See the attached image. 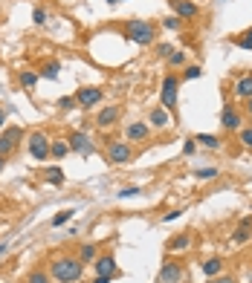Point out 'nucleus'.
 <instances>
[{"label":"nucleus","instance_id":"f257e3e1","mask_svg":"<svg viewBox=\"0 0 252 283\" xmlns=\"http://www.w3.org/2000/svg\"><path fill=\"white\" fill-rule=\"evenodd\" d=\"M49 274H53V280H58V283H79L81 274H84V263L72 254H58V257H53V263H49Z\"/></svg>","mask_w":252,"mask_h":283},{"label":"nucleus","instance_id":"f03ea898","mask_svg":"<svg viewBox=\"0 0 252 283\" xmlns=\"http://www.w3.org/2000/svg\"><path fill=\"white\" fill-rule=\"evenodd\" d=\"M125 38L136 46H148V44H154V38H157V26H154L151 20H136L134 18L125 23Z\"/></svg>","mask_w":252,"mask_h":283},{"label":"nucleus","instance_id":"7ed1b4c3","mask_svg":"<svg viewBox=\"0 0 252 283\" xmlns=\"http://www.w3.org/2000/svg\"><path fill=\"white\" fill-rule=\"evenodd\" d=\"M27 151L32 159L38 162H46L49 159V139H46V133L44 130H32L27 136Z\"/></svg>","mask_w":252,"mask_h":283},{"label":"nucleus","instance_id":"20e7f679","mask_svg":"<svg viewBox=\"0 0 252 283\" xmlns=\"http://www.w3.org/2000/svg\"><path fill=\"white\" fill-rule=\"evenodd\" d=\"M186 280H189L186 266L180 260H174V257H165V263L160 269V283H186Z\"/></svg>","mask_w":252,"mask_h":283},{"label":"nucleus","instance_id":"39448f33","mask_svg":"<svg viewBox=\"0 0 252 283\" xmlns=\"http://www.w3.org/2000/svg\"><path fill=\"white\" fill-rule=\"evenodd\" d=\"M177 90H180V78H177L174 72H168V75L162 78V90H160V101L165 110H174V107H177Z\"/></svg>","mask_w":252,"mask_h":283},{"label":"nucleus","instance_id":"423d86ee","mask_svg":"<svg viewBox=\"0 0 252 283\" xmlns=\"http://www.w3.org/2000/svg\"><path fill=\"white\" fill-rule=\"evenodd\" d=\"M108 159L113 165H128V162L134 159V145L131 142H108Z\"/></svg>","mask_w":252,"mask_h":283},{"label":"nucleus","instance_id":"0eeeda50","mask_svg":"<svg viewBox=\"0 0 252 283\" xmlns=\"http://www.w3.org/2000/svg\"><path fill=\"white\" fill-rule=\"evenodd\" d=\"M67 142H70V151L79 153V156H90V153L96 151L90 133H84V130H72L70 136H67Z\"/></svg>","mask_w":252,"mask_h":283},{"label":"nucleus","instance_id":"6e6552de","mask_svg":"<svg viewBox=\"0 0 252 283\" xmlns=\"http://www.w3.org/2000/svg\"><path fill=\"white\" fill-rule=\"evenodd\" d=\"M20 139H27V136H23V130H20L18 124L3 127V130H0V153H3V156H9V153L20 145Z\"/></svg>","mask_w":252,"mask_h":283},{"label":"nucleus","instance_id":"1a4fd4ad","mask_svg":"<svg viewBox=\"0 0 252 283\" xmlns=\"http://www.w3.org/2000/svg\"><path fill=\"white\" fill-rule=\"evenodd\" d=\"M105 98V93H102V87H81L79 93H75V101H79V107H96Z\"/></svg>","mask_w":252,"mask_h":283},{"label":"nucleus","instance_id":"9d476101","mask_svg":"<svg viewBox=\"0 0 252 283\" xmlns=\"http://www.w3.org/2000/svg\"><path fill=\"white\" fill-rule=\"evenodd\" d=\"M171 9H174V15H177L180 20H194L200 15L194 0H171Z\"/></svg>","mask_w":252,"mask_h":283},{"label":"nucleus","instance_id":"9b49d317","mask_svg":"<svg viewBox=\"0 0 252 283\" xmlns=\"http://www.w3.org/2000/svg\"><path fill=\"white\" fill-rule=\"evenodd\" d=\"M249 240H252V214H246V217H241L238 229L232 231V243L235 246H243V243H249Z\"/></svg>","mask_w":252,"mask_h":283},{"label":"nucleus","instance_id":"f8f14e48","mask_svg":"<svg viewBox=\"0 0 252 283\" xmlns=\"http://www.w3.org/2000/svg\"><path fill=\"white\" fill-rule=\"evenodd\" d=\"M191 243H194V237H191L189 231H180V234L168 237V243H165V251H168V254H174V251H189Z\"/></svg>","mask_w":252,"mask_h":283},{"label":"nucleus","instance_id":"ddd939ff","mask_svg":"<svg viewBox=\"0 0 252 283\" xmlns=\"http://www.w3.org/2000/svg\"><path fill=\"white\" fill-rule=\"evenodd\" d=\"M220 124H223L226 130H241V110L232 104H226L220 110Z\"/></svg>","mask_w":252,"mask_h":283},{"label":"nucleus","instance_id":"4468645a","mask_svg":"<svg viewBox=\"0 0 252 283\" xmlns=\"http://www.w3.org/2000/svg\"><path fill=\"white\" fill-rule=\"evenodd\" d=\"M93 269H96V274H113V277L119 274L116 257H113V254H99L96 260H93Z\"/></svg>","mask_w":252,"mask_h":283},{"label":"nucleus","instance_id":"2eb2a0df","mask_svg":"<svg viewBox=\"0 0 252 283\" xmlns=\"http://www.w3.org/2000/svg\"><path fill=\"white\" fill-rule=\"evenodd\" d=\"M116 122H119V107H105V110L96 116V127H102V130L113 127Z\"/></svg>","mask_w":252,"mask_h":283},{"label":"nucleus","instance_id":"dca6fc26","mask_svg":"<svg viewBox=\"0 0 252 283\" xmlns=\"http://www.w3.org/2000/svg\"><path fill=\"white\" fill-rule=\"evenodd\" d=\"M235 98H241V101H249V98H252V72H249V75H238Z\"/></svg>","mask_w":252,"mask_h":283},{"label":"nucleus","instance_id":"f3484780","mask_svg":"<svg viewBox=\"0 0 252 283\" xmlns=\"http://www.w3.org/2000/svg\"><path fill=\"white\" fill-rule=\"evenodd\" d=\"M148 119H151V127H157V130H165V127L171 124V116H168V110H165V107H154Z\"/></svg>","mask_w":252,"mask_h":283},{"label":"nucleus","instance_id":"a211bd4d","mask_svg":"<svg viewBox=\"0 0 252 283\" xmlns=\"http://www.w3.org/2000/svg\"><path fill=\"white\" fill-rule=\"evenodd\" d=\"M128 142H145L148 139V133H151V127L145 122H134V124H128Z\"/></svg>","mask_w":252,"mask_h":283},{"label":"nucleus","instance_id":"6ab92c4d","mask_svg":"<svg viewBox=\"0 0 252 283\" xmlns=\"http://www.w3.org/2000/svg\"><path fill=\"white\" fill-rule=\"evenodd\" d=\"M200 269H203L206 277H217V274L223 272V257H206V260L200 263Z\"/></svg>","mask_w":252,"mask_h":283},{"label":"nucleus","instance_id":"aec40b11","mask_svg":"<svg viewBox=\"0 0 252 283\" xmlns=\"http://www.w3.org/2000/svg\"><path fill=\"white\" fill-rule=\"evenodd\" d=\"M194 142H197L200 148H206V151H220V139H217L215 133H197Z\"/></svg>","mask_w":252,"mask_h":283},{"label":"nucleus","instance_id":"412c9836","mask_svg":"<svg viewBox=\"0 0 252 283\" xmlns=\"http://www.w3.org/2000/svg\"><path fill=\"white\" fill-rule=\"evenodd\" d=\"M81 260V263H93L96 257H99V246L96 243H84V246H79V254H75Z\"/></svg>","mask_w":252,"mask_h":283},{"label":"nucleus","instance_id":"4be33fe9","mask_svg":"<svg viewBox=\"0 0 252 283\" xmlns=\"http://www.w3.org/2000/svg\"><path fill=\"white\" fill-rule=\"evenodd\" d=\"M67 153H70V142H67V139L49 142V156H53V159H64Z\"/></svg>","mask_w":252,"mask_h":283},{"label":"nucleus","instance_id":"5701e85b","mask_svg":"<svg viewBox=\"0 0 252 283\" xmlns=\"http://www.w3.org/2000/svg\"><path fill=\"white\" fill-rule=\"evenodd\" d=\"M44 182H49V185H61V182H64V171L58 168V165L46 168L44 171Z\"/></svg>","mask_w":252,"mask_h":283},{"label":"nucleus","instance_id":"b1692460","mask_svg":"<svg viewBox=\"0 0 252 283\" xmlns=\"http://www.w3.org/2000/svg\"><path fill=\"white\" fill-rule=\"evenodd\" d=\"M38 78H41V72H32V70H23V72H20V87H23V90H35Z\"/></svg>","mask_w":252,"mask_h":283},{"label":"nucleus","instance_id":"393cba45","mask_svg":"<svg viewBox=\"0 0 252 283\" xmlns=\"http://www.w3.org/2000/svg\"><path fill=\"white\" fill-rule=\"evenodd\" d=\"M27 283H53V274L49 272H41V269H35V272L27 274Z\"/></svg>","mask_w":252,"mask_h":283},{"label":"nucleus","instance_id":"a878e982","mask_svg":"<svg viewBox=\"0 0 252 283\" xmlns=\"http://www.w3.org/2000/svg\"><path fill=\"white\" fill-rule=\"evenodd\" d=\"M58 72H61V64H58V61H49V64L44 67V70H41V78L55 81V78H58Z\"/></svg>","mask_w":252,"mask_h":283},{"label":"nucleus","instance_id":"bb28decb","mask_svg":"<svg viewBox=\"0 0 252 283\" xmlns=\"http://www.w3.org/2000/svg\"><path fill=\"white\" fill-rule=\"evenodd\" d=\"M235 46H238V49H252V26L246 29L243 35L235 38Z\"/></svg>","mask_w":252,"mask_h":283},{"label":"nucleus","instance_id":"cd10ccee","mask_svg":"<svg viewBox=\"0 0 252 283\" xmlns=\"http://www.w3.org/2000/svg\"><path fill=\"white\" fill-rule=\"evenodd\" d=\"M72 217H75V211H72V208H67V211H58L53 217V229H58V225H64V222H70Z\"/></svg>","mask_w":252,"mask_h":283},{"label":"nucleus","instance_id":"c85d7f7f","mask_svg":"<svg viewBox=\"0 0 252 283\" xmlns=\"http://www.w3.org/2000/svg\"><path fill=\"white\" fill-rule=\"evenodd\" d=\"M168 67L177 70V67H186V49H174V55L168 58Z\"/></svg>","mask_w":252,"mask_h":283},{"label":"nucleus","instance_id":"c756f323","mask_svg":"<svg viewBox=\"0 0 252 283\" xmlns=\"http://www.w3.org/2000/svg\"><path fill=\"white\" fill-rule=\"evenodd\" d=\"M203 75V70H200L197 64H189L186 70H183V81H194V78H200Z\"/></svg>","mask_w":252,"mask_h":283},{"label":"nucleus","instance_id":"7c9ffc66","mask_svg":"<svg viewBox=\"0 0 252 283\" xmlns=\"http://www.w3.org/2000/svg\"><path fill=\"white\" fill-rule=\"evenodd\" d=\"M139 194H142V188H139V185H125L116 196H119V200H131V196H139Z\"/></svg>","mask_w":252,"mask_h":283},{"label":"nucleus","instance_id":"2f4dec72","mask_svg":"<svg viewBox=\"0 0 252 283\" xmlns=\"http://www.w3.org/2000/svg\"><path fill=\"white\" fill-rule=\"evenodd\" d=\"M180 26H183V20L177 18V15H168V18H162V29H171V32H177Z\"/></svg>","mask_w":252,"mask_h":283},{"label":"nucleus","instance_id":"473e14b6","mask_svg":"<svg viewBox=\"0 0 252 283\" xmlns=\"http://www.w3.org/2000/svg\"><path fill=\"white\" fill-rule=\"evenodd\" d=\"M32 20H35V26H46V23H49V15H46V9L38 6V9L32 12Z\"/></svg>","mask_w":252,"mask_h":283},{"label":"nucleus","instance_id":"72a5a7b5","mask_svg":"<svg viewBox=\"0 0 252 283\" xmlns=\"http://www.w3.org/2000/svg\"><path fill=\"white\" fill-rule=\"evenodd\" d=\"M194 177H197V179H215L217 168H194Z\"/></svg>","mask_w":252,"mask_h":283},{"label":"nucleus","instance_id":"f704fd0d","mask_svg":"<svg viewBox=\"0 0 252 283\" xmlns=\"http://www.w3.org/2000/svg\"><path fill=\"white\" fill-rule=\"evenodd\" d=\"M58 107L61 110H72V107H79V101H75V96H64V98H58Z\"/></svg>","mask_w":252,"mask_h":283},{"label":"nucleus","instance_id":"c9c22d12","mask_svg":"<svg viewBox=\"0 0 252 283\" xmlns=\"http://www.w3.org/2000/svg\"><path fill=\"white\" fill-rule=\"evenodd\" d=\"M238 139H241V145H243V148H249V151H252V127L241 130V133H238Z\"/></svg>","mask_w":252,"mask_h":283},{"label":"nucleus","instance_id":"e433bc0d","mask_svg":"<svg viewBox=\"0 0 252 283\" xmlns=\"http://www.w3.org/2000/svg\"><path fill=\"white\" fill-rule=\"evenodd\" d=\"M157 55L168 61V58H171V55H174V46H171V44H160V46H157Z\"/></svg>","mask_w":252,"mask_h":283},{"label":"nucleus","instance_id":"4c0bfd02","mask_svg":"<svg viewBox=\"0 0 252 283\" xmlns=\"http://www.w3.org/2000/svg\"><path fill=\"white\" fill-rule=\"evenodd\" d=\"M177 217H183V208H174V211H168V214H162V222H174Z\"/></svg>","mask_w":252,"mask_h":283},{"label":"nucleus","instance_id":"58836bf2","mask_svg":"<svg viewBox=\"0 0 252 283\" xmlns=\"http://www.w3.org/2000/svg\"><path fill=\"white\" fill-rule=\"evenodd\" d=\"M206 283H238L232 277V274H217V277H212V280H206Z\"/></svg>","mask_w":252,"mask_h":283},{"label":"nucleus","instance_id":"ea45409f","mask_svg":"<svg viewBox=\"0 0 252 283\" xmlns=\"http://www.w3.org/2000/svg\"><path fill=\"white\" fill-rule=\"evenodd\" d=\"M194 151H197V142H194V139H189L186 145H183V153H186V156H191Z\"/></svg>","mask_w":252,"mask_h":283},{"label":"nucleus","instance_id":"a19ab883","mask_svg":"<svg viewBox=\"0 0 252 283\" xmlns=\"http://www.w3.org/2000/svg\"><path fill=\"white\" fill-rule=\"evenodd\" d=\"M110 280H113V274H96V280L93 283H110Z\"/></svg>","mask_w":252,"mask_h":283},{"label":"nucleus","instance_id":"79ce46f5","mask_svg":"<svg viewBox=\"0 0 252 283\" xmlns=\"http://www.w3.org/2000/svg\"><path fill=\"white\" fill-rule=\"evenodd\" d=\"M3 124H6V110L0 107V127H3Z\"/></svg>","mask_w":252,"mask_h":283},{"label":"nucleus","instance_id":"37998d69","mask_svg":"<svg viewBox=\"0 0 252 283\" xmlns=\"http://www.w3.org/2000/svg\"><path fill=\"white\" fill-rule=\"evenodd\" d=\"M3 168H6V156L0 153V174H3Z\"/></svg>","mask_w":252,"mask_h":283},{"label":"nucleus","instance_id":"c03bdc74","mask_svg":"<svg viewBox=\"0 0 252 283\" xmlns=\"http://www.w3.org/2000/svg\"><path fill=\"white\" fill-rule=\"evenodd\" d=\"M246 113L252 116V98H249V101H246Z\"/></svg>","mask_w":252,"mask_h":283},{"label":"nucleus","instance_id":"a18cd8bd","mask_svg":"<svg viewBox=\"0 0 252 283\" xmlns=\"http://www.w3.org/2000/svg\"><path fill=\"white\" fill-rule=\"evenodd\" d=\"M6 248H9L6 243H0V254H6Z\"/></svg>","mask_w":252,"mask_h":283},{"label":"nucleus","instance_id":"49530a36","mask_svg":"<svg viewBox=\"0 0 252 283\" xmlns=\"http://www.w3.org/2000/svg\"><path fill=\"white\" fill-rule=\"evenodd\" d=\"M105 3H110V6H113V3H119V0H105Z\"/></svg>","mask_w":252,"mask_h":283},{"label":"nucleus","instance_id":"de8ad7c7","mask_svg":"<svg viewBox=\"0 0 252 283\" xmlns=\"http://www.w3.org/2000/svg\"><path fill=\"white\" fill-rule=\"evenodd\" d=\"M157 283H160V280H157Z\"/></svg>","mask_w":252,"mask_h":283}]
</instances>
